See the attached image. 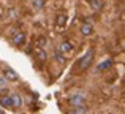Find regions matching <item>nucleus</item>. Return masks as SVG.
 <instances>
[{"label": "nucleus", "mask_w": 125, "mask_h": 114, "mask_svg": "<svg viewBox=\"0 0 125 114\" xmlns=\"http://www.w3.org/2000/svg\"><path fill=\"white\" fill-rule=\"evenodd\" d=\"M92 60H94V51H87V52L83 56V59L79 60V65H78V68H79V71H84V70H87L89 67H90V63H92Z\"/></svg>", "instance_id": "nucleus-1"}, {"label": "nucleus", "mask_w": 125, "mask_h": 114, "mask_svg": "<svg viewBox=\"0 0 125 114\" xmlns=\"http://www.w3.org/2000/svg\"><path fill=\"white\" fill-rule=\"evenodd\" d=\"M70 105L73 106V108H76V106H84V102H85V97L83 93H74V95L70 97Z\"/></svg>", "instance_id": "nucleus-2"}, {"label": "nucleus", "mask_w": 125, "mask_h": 114, "mask_svg": "<svg viewBox=\"0 0 125 114\" xmlns=\"http://www.w3.org/2000/svg\"><path fill=\"white\" fill-rule=\"evenodd\" d=\"M11 43L14 44V46H22V44L25 43V33H22V32H14L11 37Z\"/></svg>", "instance_id": "nucleus-3"}, {"label": "nucleus", "mask_w": 125, "mask_h": 114, "mask_svg": "<svg viewBox=\"0 0 125 114\" xmlns=\"http://www.w3.org/2000/svg\"><path fill=\"white\" fill-rule=\"evenodd\" d=\"M3 78H5L6 81H18V73H16L13 68L10 67H5V70H3Z\"/></svg>", "instance_id": "nucleus-4"}, {"label": "nucleus", "mask_w": 125, "mask_h": 114, "mask_svg": "<svg viewBox=\"0 0 125 114\" xmlns=\"http://www.w3.org/2000/svg\"><path fill=\"white\" fill-rule=\"evenodd\" d=\"M74 49V46H73V43L71 41H63V43L59 46V52L63 56V54H68V52H71V51Z\"/></svg>", "instance_id": "nucleus-5"}, {"label": "nucleus", "mask_w": 125, "mask_h": 114, "mask_svg": "<svg viewBox=\"0 0 125 114\" xmlns=\"http://www.w3.org/2000/svg\"><path fill=\"white\" fill-rule=\"evenodd\" d=\"M67 14H57V18H55V27L57 29H63L65 25H67Z\"/></svg>", "instance_id": "nucleus-6"}, {"label": "nucleus", "mask_w": 125, "mask_h": 114, "mask_svg": "<svg viewBox=\"0 0 125 114\" xmlns=\"http://www.w3.org/2000/svg\"><path fill=\"white\" fill-rule=\"evenodd\" d=\"M81 33H83L84 37H90V35L94 33V27H92V24L84 22V24L81 25Z\"/></svg>", "instance_id": "nucleus-7"}, {"label": "nucleus", "mask_w": 125, "mask_h": 114, "mask_svg": "<svg viewBox=\"0 0 125 114\" xmlns=\"http://www.w3.org/2000/svg\"><path fill=\"white\" fill-rule=\"evenodd\" d=\"M0 106H2V108H13L11 97H10V95H2V97H0Z\"/></svg>", "instance_id": "nucleus-8"}, {"label": "nucleus", "mask_w": 125, "mask_h": 114, "mask_svg": "<svg viewBox=\"0 0 125 114\" xmlns=\"http://www.w3.org/2000/svg\"><path fill=\"white\" fill-rule=\"evenodd\" d=\"M11 105H13V108H21V105H22V98H21V95H18V93H11Z\"/></svg>", "instance_id": "nucleus-9"}, {"label": "nucleus", "mask_w": 125, "mask_h": 114, "mask_svg": "<svg viewBox=\"0 0 125 114\" xmlns=\"http://www.w3.org/2000/svg\"><path fill=\"white\" fill-rule=\"evenodd\" d=\"M89 3H90V6L95 10V11H100V10L103 8V2H101V0H90Z\"/></svg>", "instance_id": "nucleus-10"}, {"label": "nucleus", "mask_w": 125, "mask_h": 114, "mask_svg": "<svg viewBox=\"0 0 125 114\" xmlns=\"http://www.w3.org/2000/svg\"><path fill=\"white\" fill-rule=\"evenodd\" d=\"M46 44V38L44 37H38L37 41H35V46H37V49H43Z\"/></svg>", "instance_id": "nucleus-11"}, {"label": "nucleus", "mask_w": 125, "mask_h": 114, "mask_svg": "<svg viewBox=\"0 0 125 114\" xmlns=\"http://www.w3.org/2000/svg\"><path fill=\"white\" fill-rule=\"evenodd\" d=\"M111 65H113V60H106V62H103V63H100L97 67V71H103V70H106V68H109Z\"/></svg>", "instance_id": "nucleus-12"}, {"label": "nucleus", "mask_w": 125, "mask_h": 114, "mask_svg": "<svg viewBox=\"0 0 125 114\" xmlns=\"http://www.w3.org/2000/svg\"><path fill=\"white\" fill-rule=\"evenodd\" d=\"M87 113V106H76V108L73 109V111H71V114H85Z\"/></svg>", "instance_id": "nucleus-13"}, {"label": "nucleus", "mask_w": 125, "mask_h": 114, "mask_svg": "<svg viewBox=\"0 0 125 114\" xmlns=\"http://www.w3.org/2000/svg\"><path fill=\"white\" fill-rule=\"evenodd\" d=\"M35 56H37V59H38V60H46V52H44V51H43V49H37V51H35Z\"/></svg>", "instance_id": "nucleus-14"}, {"label": "nucleus", "mask_w": 125, "mask_h": 114, "mask_svg": "<svg viewBox=\"0 0 125 114\" xmlns=\"http://www.w3.org/2000/svg\"><path fill=\"white\" fill-rule=\"evenodd\" d=\"M43 6H44V0H33V8L40 10Z\"/></svg>", "instance_id": "nucleus-15"}, {"label": "nucleus", "mask_w": 125, "mask_h": 114, "mask_svg": "<svg viewBox=\"0 0 125 114\" xmlns=\"http://www.w3.org/2000/svg\"><path fill=\"white\" fill-rule=\"evenodd\" d=\"M55 59H57L60 63H63V62H65V59H63V56H62L60 52H55Z\"/></svg>", "instance_id": "nucleus-16"}, {"label": "nucleus", "mask_w": 125, "mask_h": 114, "mask_svg": "<svg viewBox=\"0 0 125 114\" xmlns=\"http://www.w3.org/2000/svg\"><path fill=\"white\" fill-rule=\"evenodd\" d=\"M0 114H5V111L2 109V106H0Z\"/></svg>", "instance_id": "nucleus-17"}]
</instances>
